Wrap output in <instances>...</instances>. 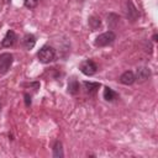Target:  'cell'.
I'll use <instances>...</instances> for the list:
<instances>
[{
	"mask_svg": "<svg viewBox=\"0 0 158 158\" xmlns=\"http://www.w3.org/2000/svg\"><path fill=\"white\" fill-rule=\"evenodd\" d=\"M0 109H1V101H0Z\"/></svg>",
	"mask_w": 158,
	"mask_h": 158,
	"instance_id": "18",
	"label": "cell"
},
{
	"mask_svg": "<svg viewBox=\"0 0 158 158\" xmlns=\"http://www.w3.org/2000/svg\"><path fill=\"white\" fill-rule=\"evenodd\" d=\"M63 156H64V153H63V146H62V143L59 141H57L54 143V146H53V157L62 158Z\"/></svg>",
	"mask_w": 158,
	"mask_h": 158,
	"instance_id": "14",
	"label": "cell"
},
{
	"mask_svg": "<svg viewBox=\"0 0 158 158\" xmlns=\"http://www.w3.org/2000/svg\"><path fill=\"white\" fill-rule=\"evenodd\" d=\"M16 40H17L16 33L12 30H9L6 32V35L4 36L2 41H1V46L2 47H11V46H14V43L16 42Z\"/></svg>",
	"mask_w": 158,
	"mask_h": 158,
	"instance_id": "6",
	"label": "cell"
},
{
	"mask_svg": "<svg viewBox=\"0 0 158 158\" xmlns=\"http://www.w3.org/2000/svg\"><path fill=\"white\" fill-rule=\"evenodd\" d=\"M37 58L41 63H49L52 60H54L56 58V52L51 46H43L38 52H37Z\"/></svg>",
	"mask_w": 158,
	"mask_h": 158,
	"instance_id": "1",
	"label": "cell"
},
{
	"mask_svg": "<svg viewBox=\"0 0 158 158\" xmlns=\"http://www.w3.org/2000/svg\"><path fill=\"white\" fill-rule=\"evenodd\" d=\"M88 23H89V27H90L93 31L98 30V28L101 26V21H100V19H99L98 16H90L89 20H88Z\"/></svg>",
	"mask_w": 158,
	"mask_h": 158,
	"instance_id": "13",
	"label": "cell"
},
{
	"mask_svg": "<svg viewBox=\"0 0 158 158\" xmlns=\"http://www.w3.org/2000/svg\"><path fill=\"white\" fill-rule=\"evenodd\" d=\"M135 77H136V80H138L139 83L146 81L151 77V70L147 67H139V68H137V73Z\"/></svg>",
	"mask_w": 158,
	"mask_h": 158,
	"instance_id": "7",
	"label": "cell"
},
{
	"mask_svg": "<svg viewBox=\"0 0 158 158\" xmlns=\"http://www.w3.org/2000/svg\"><path fill=\"white\" fill-rule=\"evenodd\" d=\"M14 62V56L9 52L0 54V74H5L9 72Z\"/></svg>",
	"mask_w": 158,
	"mask_h": 158,
	"instance_id": "3",
	"label": "cell"
},
{
	"mask_svg": "<svg viewBox=\"0 0 158 158\" xmlns=\"http://www.w3.org/2000/svg\"><path fill=\"white\" fill-rule=\"evenodd\" d=\"M125 12H126V17H127L128 20H131V21H136L137 17L139 16L138 10L136 9V6H135V5L132 4V1H130V0L126 1V10H125Z\"/></svg>",
	"mask_w": 158,
	"mask_h": 158,
	"instance_id": "5",
	"label": "cell"
},
{
	"mask_svg": "<svg viewBox=\"0 0 158 158\" xmlns=\"http://www.w3.org/2000/svg\"><path fill=\"white\" fill-rule=\"evenodd\" d=\"M115 40H116V35L112 31H107V32H104V33L99 35L95 38L94 44L96 47H106L109 44H112Z\"/></svg>",
	"mask_w": 158,
	"mask_h": 158,
	"instance_id": "2",
	"label": "cell"
},
{
	"mask_svg": "<svg viewBox=\"0 0 158 158\" xmlns=\"http://www.w3.org/2000/svg\"><path fill=\"white\" fill-rule=\"evenodd\" d=\"M4 1H5V2H9V1H10V0H4Z\"/></svg>",
	"mask_w": 158,
	"mask_h": 158,
	"instance_id": "17",
	"label": "cell"
},
{
	"mask_svg": "<svg viewBox=\"0 0 158 158\" xmlns=\"http://www.w3.org/2000/svg\"><path fill=\"white\" fill-rule=\"evenodd\" d=\"M25 101H26V106L31 105V96L28 94H25Z\"/></svg>",
	"mask_w": 158,
	"mask_h": 158,
	"instance_id": "16",
	"label": "cell"
},
{
	"mask_svg": "<svg viewBox=\"0 0 158 158\" xmlns=\"http://www.w3.org/2000/svg\"><path fill=\"white\" fill-rule=\"evenodd\" d=\"M36 44V37L32 33H26L22 38V46L26 49H32Z\"/></svg>",
	"mask_w": 158,
	"mask_h": 158,
	"instance_id": "9",
	"label": "cell"
},
{
	"mask_svg": "<svg viewBox=\"0 0 158 158\" xmlns=\"http://www.w3.org/2000/svg\"><path fill=\"white\" fill-rule=\"evenodd\" d=\"M84 86L86 89V91L90 94V95H95L99 90V88L101 86L100 83H96V81H84Z\"/></svg>",
	"mask_w": 158,
	"mask_h": 158,
	"instance_id": "12",
	"label": "cell"
},
{
	"mask_svg": "<svg viewBox=\"0 0 158 158\" xmlns=\"http://www.w3.org/2000/svg\"><path fill=\"white\" fill-rule=\"evenodd\" d=\"M118 80H120V83H122L125 85H131V84H133L136 81V77H135L133 72L127 70V72H125V73L121 74V77H120Z\"/></svg>",
	"mask_w": 158,
	"mask_h": 158,
	"instance_id": "8",
	"label": "cell"
},
{
	"mask_svg": "<svg viewBox=\"0 0 158 158\" xmlns=\"http://www.w3.org/2000/svg\"><path fill=\"white\" fill-rule=\"evenodd\" d=\"M40 0H23V5L27 7V9H33L37 6Z\"/></svg>",
	"mask_w": 158,
	"mask_h": 158,
	"instance_id": "15",
	"label": "cell"
},
{
	"mask_svg": "<svg viewBox=\"0 0 158 158\" xmlns=\"http://www.w3.org/2000/svg\"><path fill=\"white\" fill-rule=\"evenodd\" d=\"M79 89H80V84H79V81L74 78V77H72L70 79H69V81H68V93L69 94H72V95H77L78 93H79Z\"/></svg>",
	"mask_w": 158,
	"mask_h": 158,
	"instance_id": "10",
	"label": "cell"
},
{
	"mask_svg": "<svg viewBox=\"0 0 158 158\" xmlns=\"http://www.w3.org/2000/svg\"><path fill=\"white\" fill-rule=\"evenodd\" d=\"M102 96H104V99H105L106 101H114V100L118 99V94H117L115 90H112L111 88H109V86H105V88H104Z\"/></svg>",
	"mask_w": 158,
	"mask_h": 158,
	"instance_id": "11",
	"label": "cell"
},
{
	"mask_svg": "<svg viewBox=\"0 0 158 158\" xmlns=\"http://www.w3.org/2000/svg\"><path fill=\"white\" fill-rule=\"evenodd\" d=\"M79 69H80V72H81L83 74L90 77V75H94V74L96 73V70H98V65H96L91 59H86V60H84V62L80 63Z\"/></svg>",
	"mask_w": 158,
	"mask_h": 158,
	"instance_id": "4",
	"label": "cell"
}]
</instances>
